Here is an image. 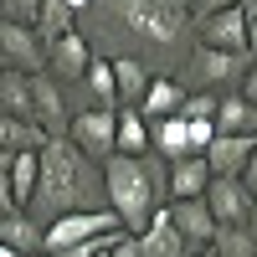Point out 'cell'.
I'll use <instances>...</instances> for the list:
<instances>
[{"instance_id":"cell-6","label":"cell","mask_w":257,"mask_h":257,"mask_svg":"<svg viewBox=\"0 0 257 257\" xmlns=\"http://www.w3.org/2000/svg\"><path fill=\"white\" fill-rule=\"evenodd\" d=\"M31 118L47 128V139L67 134V118H72V98H67V82H57L47 67L31 72Z\"/></svg>"},{"instance_id":"cell-20","label":"cell","mask_w":257,"mask_h":257,"mask_svg":"<svg viewBox=\"0 0 257 257\" xmlns=\"http://www.w3.org/2000/svg\"><path fill=\"white\" fill-rule=\"evenodd\" d=\"M149 144H155L165 160L196 155V149H190V134H185V118H180V113H170V118H155V123H149Z\"/></svg>"},{"instance_id":"cell-30","label":"cell","mask_w":257,"mask_h":257,"mask_svg":"<svg viewBox=\"0 0 257 257\" xmlns=\"http://www.w3.org/2000/svg\"><path fill=\"white\" fill-rule=\"evenodd\" d=\"M6 211H21V206H16V196H11V175L0 170V216H6Z\"/></svg>"},{"instance_id":"cell-15","label":"cell","mask_w":257,"mask_h":257,"mask_svg":"<svg viewBox=\"0 0 257 257\" xmlns=\"http://www.w3.org/2000/svg\"><path fill=\"white\" fill-rule=\"evenodd\" d=\"M144 149H155L149 144V123L134 103H123L113 113V155H144Z\"/></svg>"},{"instance_id":"cell-26","label":"cell","mask_w":257,"mask_h":257,"mask_svg":"<svg viewBox=\"0 0 257 257\" xmlns=\"http://www.w3.org/2000/svg\"><path fill=\"white\" fill-rule=\"evenodd\" d=\"M41 11V0H0V21H21V26H31Z\"/></svg>"},{"instance_id":"cell-10","label":"cell","mask_w":257,"mask_h":257,"mask_svg":"<svg viewBox=\"0 0 257 257\" xmlns=\"http://www.w3.org/2000/svg\"><path fill=\"white\" fill-rule=\"evenodd\" d=\"M88 62H93V41L82 36V26H72L67 36H57L52 47H47V72H52L57 82H67V88H77V82H82Z\"/></svg>"},{"instance_id":"cell-13","label":"cell","mask_w":257,"mask_h":257,"mask_svg":"<svg viewBox=\"0 0 257 257\" xmlns=\"http://www.w3.org/2000/svg\"><path fill=\"white\" fill-rule=\"evenodd\" d=\"M211 123H216V134H257V103L242 98L237 88H226V93H216Z\"/></svg>"},{"instance_id":"cell-5","label":"cell","mask_w":257,"mask_h":257,"mask_svg":"<svg viewBox=\"0 0 257 257\" xmlns=\"http://www.w3.org/2000/svg\"><path fill=\"white\" fill-rule=\"evenodd\" d=\"M113 113L118 108H98V103H77L72 118H67V139L93 160H108L113 155Z\"/></svg>"},{"instance_id":"cell-27","label":"cell","mask_w":257,"mask_h":257,"mask_svg":"<svg viewBox=\"0 0 257 257\" xmlns=\"http://www.w3.org/2000/svg\"><path fill=\"white\" fill-rule=\"evenodd\" d=\"M185 134H190V149L201 155V149L211 144V134H216V123H211V118H185Z\"/></svg>"},{"instance_id":"cell-4","label":"cell","mask_w":257,"mask_h":257,"mask_svg":"<svg viewBox=\"0 0 257 257\" xmlns=\"http://www.w3.org/2000/svg\"><path fill=\"white\" fill-rule=\"evenodd\" d=\"M247 57H252V52H216V47L190 41V52L180 57V67L170 72V77H175L185 93H226V88H237V82H242Z\"/></svg>"},{"instance_id":"cell-28","label":"cell","mask_w":257,"mask_h":257,"mask_svg":"<svg viewBox=\"0 0 257 257\" xmlns=\"http://www.w3.org/2000/svg\"><path fill=\"white\" fill-rule=\"evenodd\" d=\"M185 6V16L196 21V16H206V11H221V6H237V0H180Z\"/></svg>"},{"instance_id":"cell-19","label":"cell","mask_w":257,"mask_h":257,"mask_svg":"<svg viewBox=\"0 0 257 257\" xmlns=\"http://www.w3.org/2000/svg\"><path fill=\"white\" fill-rule=\"evenodd\" d=\"M0 113H16V118H31V72H16V67H0ZM36 123V118H31Z\"/></svg>"},{"instance_id":"cell-23","label":"cell","mask_w":257,"mask_h":257,"mask_svg":"<svg viewBox=\"0 0 257 257\" xmlns=\"http://www.w3.org/2000/svg\"><path fill=\"white\" fill-rule=\"evenodd\" d=\"M41 144H47V128L41 123L0 113V149H6V155H16V149H41Z\"/></svg>"},{"instance_id":"cell-25","label":"cell","mask_w":257,"mask_h":257,"mask_svg":"<svg viewBox=\"0 0 257 257\" xmlns=\"http://www.w3.org/2000/svg\"><path fill=\"white\" fill-rule=\"evenodd\" d=\"M206 247L216 257H257V231L252 226H216V237Z\"/></svg>"},{"instance_id":"cell-3","label":"cell","mask_w":257,"mask_h":257,"mask_svg":"<svg viewBox=\"0 0 257 257\" xmlns=\"http://www.w3.org/2000/svg\"><path fill=\"white\" fill-rule=\"evenodd\" d=\"M103 190L123 231H144L155 211L170 201V160L160 149L144 155H108L103 160Z\"/></svg>"},{"instance_id":"cell-38","label":"cell","mask_w":257,"mask_h":257,"mask_svg":"<svg viewBox=\"0 0 257 257\" xmlns=\"http://www.w3.org/2000/svg\"><path fill=\"white\" fill-rule=\"evenodd\" d=\"M93 257H108V247H103V252H93Z\"/></svg>"},{"instance_id":"cell-31","label":"cell","mask_w":257,"mask_h":257,"mask_svg":"<svg viewBox=\"0 0 257 257\" xmlns=\"http://www.w3.org/2000/svg\"><path fill=\"white\" fill-rule=\"evenodd\" d=\"M242 185L257 196V149H252V155H247V165H242Z\"/></svg>"},{"instance_id":"cell-12","label":"cell","mask_w":257,"mask_h":257,"mask_svg":"<svg viewBox=\"0 0 257 257\" xmlns=\"http://www.w3.org/2000/svg\"><path fill=\"white\" fill-rule=\"evenodd\" d=\"M252 149H257V134H211V144L201 149V155L211 165V175H242V165H247Z\"/></svg>"},{"instance_id":"cell-22","label":"cell","mask_w":257,"mask_h":257,"mask_svg":"<svg viewBox=\"0 0 257 257\" xmlns=\"http://www.w3.org/2000/svg\"><path fill=\"white\" fill-rule=\"evenodd\" d=\"M72 26H77V11L67 6V0H41V11H36V21H31V31L47 41V47H52L57 36H67Z\"/></svg>"},{"instance_id":"cell-24","label":"cell","mask_w":257,"mask_h":257,"mask_svg":"<svg viewBox=\"0 0 257 257\" xmlns=\"http://www.w3.org/2000/svg\"><path fill=\"white\" fill-rule=\"evenodd\" d=\"M6 175H11V196H16V206L26 211L31 190H36V149H16L11 165H6Z\"/></svg>"},{"instance_id":"cell-33","label":"cell","mask_w":257,"mask_h":257,"mask_svg":"<svg viewBox=\"0 0 257 257\" xmlns=\"http://www.w3.org/2000/svg\"><path fill=\"white\" fill-rule=\"evenodd\" d=\"M237 6H242V11H247V16H257V0H237Z\"/></svg>"},{"instance_id":"cell-2","label":"cell","mask_w":257,"mask_h":257,"mask_svg":"<svg viewBox=\"0 0 257 257\" xmlns=\"http://www.w3.org/2000/svg\"><path fill=\"white\" fill-rule=\"evenodd\" d=\"M93 206H108V190H103V160L82 155V149L57 134L36 149V190L26 211L47 226L62 211H93Z\"/></svg>"},{"instance_id":"cell-34","label":"cell","mask_w":257,"mask_h":257,"mask_svg":"<svg viewBox=\"0 0 257 257\" xmlns=\"http://www.w3.org/2000/svg\"><path fill=\"white\" fill-rule=\"evenodd\" d=\"M247 226H252V231H257V196H252V216H247Z\"/></svg>"},{"instance_id":"cell-11","label":"cell","mask_w":257,"mask_h":257,"mask_svg":"<svg viewBox=\"0 0 257 257\" xmlns=\"http://www.w3.org/2000/svg\"><path fill=\"white\" fill-rule=\"evenodd\" d=\"M165 216H170V226L185 237V247L196 252V247H206L211 237H216V216H211V206H206V196H180V201H165Z\"/></svg>"},{"instance_id":"cell-35","label":"cell","mask_w":257,"mask_h":257,"mask_svg":"<svg viewBox=\"0 0 257 257\" xmlns=\"http://www.w3.org/2000/svg\"><path fill=\"white\" fill-rule=\"evenodd\" d=\"M67 6H72V11H77V16H82V11H88V0H67Z\"/></svg>"},{"instance_id":"cell-18","label":"cell","mask_w":257,"mask_h":257,"mask_svg":"<svg viewBox=\"0 0 257 257\" xmlns=\"http://www.w3.org/2000/svg\"><path fill=\"white\" fill-rule=\"evenodd\" d=\"M0 242L16 247L21 257L41 252V221L31 216V211H6V216H0Z\"/></svg>"},{"instance_id":"cell-37","label":"cell","mask_w":257,"mask_h":257,"mask_svg":"<svg viewBox=\"0 0 257 257\" xmlns=\"http://www.w3.org/2000/svg\"><path fill=\"white\" fill-rule=\"evenodd\" d=\"M26 257H52V252H47V247H41V252H26Z\"/></svg>"},{"instance_id":"cell-9","label":"cell","mask_w":257,"mask_h":257,"mask_svg":"<svg viewBox=\"0 0 257 257\" xmlns=\"http://www.w3.org/2000/svg\"><path fill=\"white\" fill-rule=\"evenodd\" d=\"M206 206L216 226H247L252 216V190L242 185V175H211L206 180Z\"/></svg>"},{"instance_id":"cell-17","label":"cell","mask_w":257,"mask_h":257,"mask_svg":"<svg viewBox=\"0 0 257 257\" xmlns=\"http://www.w3.org/2000/svg\"><path fill=\"white\" fill-rule=\"evenodd\" d=\"M206 180H211L206 155H180V160H170V201H180V196H206Z\"/></svg>"},{"instance_id":"cell-8","label":"cell","mask_w":257,"mask_h":257,"mask_svg":"<svg viewBox=\"0 0 257 257\" xmlns=\"http://www.w3.org/2000/svg\"><path fill=\"white\" fill-rule=\"evenodd\" d=\"M0 67L16 72H41L47 67V41L21 21H0Z\"/></svg>"},{"instance_id":"cell-7","label":"cell","mask_w":257,"mask_h":257,"mask_svg":"<svg viewBox=\"0 0 257 257\" xmlns=\"http://www.w3.org/2000/svg\"><path fill=\"white\" fill-rule=\"evenodd\" d=\"M201 47H216V52H247V11L242 6H221V11H206L190 21Z\"/></svg>"},{"instance_id":"cell-16","label":"cell","mask_w":257,"mask_h":257,"mask_svg":"<svg viewBox=\"0 0 257 257\" xmlns=\"http://www.w3.org/2000/svg\"><path fill=\"white\" fill-rule=\"evenodd\" d=\"M82 103H98V108H118V88H113V62L103 57V52H93V62H88V72H82Z\"/></svg>"},{"instance_id":"cell-14","label":"cell","mask_w":257,"mask_h":257,"mask_svg":"<svg viewBox=\"0 0 257 257\" xmlns=\"http://www.w3.org/2000/svg\"><path fill=\"white\" fill-rule=\"evenodd\" d=\"M180 98H185V88L170 72H155L149 77V88L139 93V103L134 108L144 113V123H155V118H170V113H180Z\"/></svg>"},{"instance_id":"cell-36","label":"cell","mask_w":257,"mask_h":257,"mask_svg":"<svg viewBox=\"0 0 257 257\" xmlns=\"http://www.w3.org/2000/svg\"><path fill=\"white\" fill-rule=\"evenodd\" d=\"M185 257H211V247H196V252H185Z\"/></svg>"},{"instance_id":"cell-32","label":"cell","mask_w":257,"mask_h":257,"mask_svg":"<svg viewBox=\"0 0 257 257\" xmlns=\"http://www.w3.org/2000/svg\"><path fill=\"white\" fill-rule=\"evenodd\" d=\"M247 52L257 57V16H247Z\"/></svg>"},{"instance_id":"cell-21","label":"cell","mask_w":257,"mask_h":257,"mask_svg":"<svg viewBox=\"0 0 257 257\" xmlns=\"http://www.w3.org/2000/svg\"><path fill=\"white\" fill-rule=\"evenodd\" d=\"M108 62H113V88H118V108H123V103H139V93L149 88V77H155V72H149L139 57H108Z\"/></svg>"},{"instance_id":"cell-29","label":"cell","mask_w":257,"mask_h":257,"mask_svg":"<svg viewBox=\"0 0 257 257\" xmlns=\"http://www.w3.org/2000/svg\"><path fill=\"white\" fill-rule=\"evenodd\" d=\"M237 93L257 103V57H247V72H242V82H237Z\"/></svg>"},{"instance_id":"cell-1","label":"cell","mask_w":257,"mask_h":257,"mask_svg":"<svg viewBox=\"0 0 257 257\" xmlns=\"http://www.w3.org/2000/svg\"><path fill=\"white\" fill-rule=\"evenodd\" d=\"M77 26L93 41V52L139 57L149 72H175L196 41L180 0H88Z\"/></svg>"}]
</instances>
